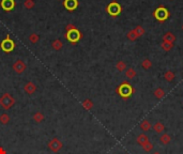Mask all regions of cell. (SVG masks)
Returning a JSON list of instances; mask_svg holds the SVG:
<instances>
[{
  "label": "cell",
  "mask_w": 183,
  "mask_h": 154,
  "mask_svg": "<svg viewBox=\"0 0 183 154\" xmlns=\"http://www.w3.org/2000/svg\"><path fill=\"white\" fill-rule=\"evenodd\" d=\"M161 47L164 51H170L172 48H174V44L168 43V42H162L161 43Z\"/></svg>",
  "instance_id": "22"
},
{
  "label": "cell",
  "mask_w": 183,
  "mask_h": 154,
  "mask_svg": "<svg viewBox=\"0 0 183 154\" xmlns=\"http://www.w3.org/2000/svg\"><path fill=\"white\" fill-rule=\"evenodd\" d=\"M116 91H117V93L123 98V100H127V98H130L131 96L134 94L135 89L133 88V86L131 85L130 82H123L118 88H117Z\"/></svg>",
  "instance_id": "1"
},
{
  "label": "cell",
  "mask_w": 183,
  "mask_h": 154,
  "mask_svg": "<svg viewBox=\"0 0 183 154\" xmlns=\"http://www.w3.org/2000/svg\"><path fill=\"white\" fill-rule=\"evenodd\" d=\"M51 47L55 50H60L62 47H63V43H62L60 40H55L53 41V43H51Z\"/></svg>",
  "instance_id": "23"
},
{
  "label": "cell",
  "mask_w": 183,
  "mask_h": 154,
  "mask_svg": "<svg viewBox=\"0 0 183 154\" xmlns=\"http://www.w3.org/2000/svg\"><path fill=\"white\" fill-rule=\"evenodd\" d=\"M153 154H161V153H159V152H154Z\"/></svg>",
  "instance_id": "34"
},
{
  "label": "cell",
  "mask_w": 183,
  "mask_h": 154,
  "mask_svg": "<svg viewBox=\"0 0 183 154\" xmlns=\"http://www.w3.org/2000/svg\"><path fill=\"white\" fill-rule=\"evenodd\" d=\"M116 69L118 70L119 72H124L125 70L127 69L126 63H125L124 61H122V60H119V61L116 63Z\"/></svg>",
  "instance_id": "21"
},
{
  "label": "cell",
  "mask_w": 183,
  "mask_h": 154,
  "mask_svg": "<svg viewBox=\"0 0 183 154\" xmlns=\"http://www.w3.org/2000/svg\"><path fill=\"white\" fill-rule=\"evenodd\" d=\"M82 105L83 108L86 109V110H91L92 109V107H93V102L90 100V98H87V100H85L82 103Z\"/></svg>",
  "instance_id": "20"
},
{
  "label": "cell",
  "mask_w": 183,
  "mask_h": 154,
  "mask_svg": "<svg viewBox=\"0 0 183 154\" xmlns=\"http://www.w3.org/2000/svg\"><path fill=\"white\" fill-rule=\"evenodd\" d=\"M125 154H127V153H125Z\"/></svg>",
  "instance_id": "37"
},
{
  "label": "cell",
  "mask_w": 183,
  "mask_h": 154,
  "mask_svg": "<svg viewBox=\"0 0 183 154\" xmlns=\"http://www.w3.org/2000/svg\"><path fill=\"white\" fill-rule=\"evenodd\" d=\"M106 11L109 15H110V16L116 17V16H118L120 13H121L122 8L117 1H111L110 3L106 7Z\"/></svg>",
  "instance_id": "6"
},
{
  "label": "cell",
  "mask_w": 183,
  "mask_h": 154,
  "mask_svg": "<svg viewBox=\"0 0 183 154\" xmlns=\"http://www.w3.org/2000/svg\"><path fill=\"white\" fill-rule=\"evenodd\" d=\"M10 120H11V118H10V116L8 114H0V123L6 125L10 122Z\"/></svg>",
  "instance_id": "24"
},
{
  "label": "cell",
  "mask_w": 183,
  "mask_h": 154,
  "mask_svg": "<svg viewBox=\"0 0 183 154\" xmlns=\"http://www.w3.org/2000/svg\"><path fill=\"white\" fill-rule=\"evenodd\" d=\"M182 30H183V25H182Z\"/></svg>",
  "instance_id": "35"
},
{
  "label": "cell",
  "mask_w": 183,
  "mask_h": 154,
  "mask_svg": "<svg viewBox=\"0 0 183 154\" xmlns=\"http://www.w3.org/2000/svg\"><path fill=\"white\" fill-rule=\"evenodd\" d=\"M0 154H7V151L2 147H0Z\"/></svg>",
  "instance_id": "33"
},
{
  "label": "cell",
  "mask_w": 183,
  "mask_h": 154,
  "mask_svg": "<svg viewBox=\"0 0 183 154\" xmlns=\"http://www.w3.org/2000/svg\"><path fill=\"white\" fill-rule=\"evenodd\" d=\"M134 30H135V32H136V35H137L138 38L143 35L146 33V30H145V28H143V26H136V27L134 28Z\"/></svg>",
  "instance_id": "27"
},
{
  "label": "cell",
  "mask_w": 183,
  "mask_h": 154,
  "mask_svg": "<svg viewBox=\"0 0 183 154\" xmlns=\"http://www.w3.org/2000/svg\"><path fill=\"white\" fill-rule=\"evenodd\" d=\"M152 129L154 130V132L156 134H163L164 130H165V125H164L162 122H155L153 125H152Z\"/></svg>",
  "instance_id": "13"
},
{
  "label": "cell",
  "mask_w": 183,
  "mask_h": 154,
  "mask_svg": "<svg viewBox=\"0 0 183 154\" xmlns=\"http://www.w3.org/2000/svg\"><path fill=\"white\" fill-rule=\"evenodd\" d=\"M15 6H16L15 0H1V1H0V7H1L2 10L6 12L12 11L15 8Z\"/></svg>",
  "instance_id": "9"
},
{
  "label": "cell",
  "mask_w": 183,
  "mask_h": 154,
  "mask_svg": "<svg viewBox=\"0 0 183 154\" xmlns=\"http://www.w3.org/2000/svg\"><path fill=\"white\" fill-rule=\"evenodd\" d=\"M159 141L161 143H163V145H169L171 141V137L169 134H167V133H163V134H161V137H159Z\"/></svg>",
  "instance_id": "15"
},
{
  "label": "cell",
  "mask_w": 183,
  "mask_h": 154,
  "mask_svg": "<svg viewBox=\"0 0 183 154\" xmlns=\"http://www.w3.org/2000/svg\"><path fill=\"white\" fill-rule=\"evenodd\" d=\"M136 75H137V73L133 67H130V69H126L125 70V76H126L129 79H133V78L136 77Z\"/></svg>",
  "instance_id": "19"
},
{
  "label": "cell",
  "mask_w": 183,
  "mask_h": 154,
  "mask_svg": "<svg viewBox=\"0 0 183 154\" xmlns=\"http://www.w3.org/2000/svg\"><path fill=\"white\" fill-rule=\"evenodd\" d=\"M153 94H154V96H155L158 100H162V98L165 96V91H164L163 89H162L161 87H159V88H156L155 90H154V92H153Z\"/></svg>",
  "instance_id": "17"
},
{
  "label": "cell",
  "mask_w": 183,
  "mask_h": 154,
  "mask_svg": "<svg viewBox=\"0 0 183 154\" xmlns=\"http://www.w3.org/2000/svg\"><path fill=\"white\" fill-rule=\"evenodd\" d=\"M39 40H40V38H39V35H36V33H31V35H29V41H30L32 44L38 43Z\"/></svg>",
  "instance_id": "30"
},
{
  "label": "cell",
  "mask_w": 183,
  "mask_h": 154,
  "mask_svg": "<svg viewBox=\"0 0 183 154\" xmlns=\"http://www.w3.org/2000/svg\"><path fill=\"white\" fill-rule=\"evenodd\" d=\"M82 32L77 29L76 27H74L73 29L67 31V35H65V38L69 42H71L72 44H76L78 41L82 39Z\"/></svg>",
  "instance_id": "4"
},
{
  "label": "cell",
  "mask_w": 183,
  "mask_h": 154,
  "mask_svg": "<svg viewBox=\"0 0 183 154\" xmlns=\"http://www.w3.org/2000/svg\"><path fill=\"white\" fill-rule=\"evenodd\" d=\"M170 1H172V0H170Z\"/></svg>",
  "instance_id": "36"
},
{
  "label": "cell",
  "mask_w": 183,
  "mask_h": 154,
  "mask_svg": "<svg viewBox=\"0 0 183 154\" xmlns=\"http://www.w3.org/2000/svg\"><path fill=\"white\" fill-rule=\"evenodd\" d=\"M163 42H168V43H172L174 44L175 42H176V35H174L170 31H168V32L164 33L163 35Z\"/></svg>",
  "instance_id": "12"
},
{
  "label": "cell",
  "mask_w": 183,
  "mask_h": 154,
  "mask_svg": "<svg viewBox=\"0 0 183 154\" xmlns=\"http://www.w3.org/2000/svg\"><path fill=\"white\" fill-rule=\"evenodd\" d=\"M0 48H1L4 53H11L13 49L15 48V43L11 39L10 35H7L6 39L2 40V42L0 43Z\"/></svg>",
  "instance_id": "5"
},
{
  "label": "cell",
  "mask_w": 183,
  "mask_h": 154,
  "mask_svg": "<svg viewBox=\"0 0 183 154\" xmlns=\"http://www.w3.org/2000/svg\"><path fill=\"white\" fill-rule=\"evenodd\" d=\"M153 16L155 17V19L158 20V22L163 23V22H165L166 19H168V17L170 16V13H169V11L164 6H159V8H156L155 11L153 12Z\"/></svg>",
  "instance_id": "2"
},
{
  "label": "cell",
  "mask_w": 183,
  "mask_h": 154,
  "mask_svg": "<svg viewBox=\"0 0 183 154\" xmlns=\"http://www.w3.org/2000/svg\"><path fill=\"white\" fill-rule=\"evenodd\" d=\"M78 4H79L78 3V0H64L63 1V7L70 12L75 11L77 9Z\"/></svg>",
  "instance_id": "10"
},
{
  "label": "cell",
  "mask_w": 183,
  "mask_h": 154,
  "mask_svg": "<svg viewBox=\"0 0 183 154\" xmlns=\"http://www.w3.org/2000/svg\"><path fill=\"white\" fill-rule=\"evenodd\" d=\"M142 147H143V151H145V152H150V151H152V150H153L154 146L152 145V142L147 141L146 143H143Z\"/></svg>",
  "instance_id": "28"
},
{
  "label": "cell",
  "mask_w": 183,
  "mask_h": 154,
  "mask_svg": "<svg viewBox=\"0 0 183 154\" xmlns=\"http://www.w3.org/2000/svg\"><path fill=\"white\" fill-rule=\"evenodd\" d=\"M26 69H27V65L23 60H16V61L14 62V64H13V70H14L15 73H17V74H23Z\"/></svg>",
  "instance_id": "8"
},
{
  "label": "cell",
  "mask_w": 183,
  "mask_h": 154,
  "mask_svg": "<svg viewBox=\"0 0 183 154\" xmlns=\"http://www.w3.org/2000/svg\"><path fill=\"white\" fill-rule=\"evenodd\" d=\"M24 6H25L26 9L30 10V9H32V8L35 7V1H33V0H25Z\"/></svg>",
  "instance_id": "31"
},
{
  "label": "cell",
  "mask_w": 183,
  "mask_h": 154,
  "mask_svg": "<svg viewBox=\"0 0 183 154\" xmlns=\"http://www.w3.org/2000/svg\"><path fill=\"white\" fill-rule=\"evenodd\" d=\"M142 66H143V69L149 70V69H151V66H152V62H151L149 59H143V62H142Z\"/></svg>",
  "instance_id": "29"
},
{
  "label": "cell",
  "mask_w": 183,
  "mask_h": 154,
  "mask_svg": "<svg viewBox=\"0 0 183 154\" xmlns=\"http://www.w3.org/2000/svg\"><path fill=\"white\" fill-rule=\"evenodd\" d=\"M126 36H127V39H129L130 41H132V42H134V41H136L138 39V36H137V35H136V32H135L134 29L130 30L129 32L126 33Z\"/></svg>",
  "instance_id": "26"
},
{
  "label": "cell",
  "mask_w": 183,
  "mask_h": 154,
  "mask_svg": "<svg viewBox=\"0 0 183 154\" xmlns=\"http://www.w3.org/2000/svg\"><path fill=\"white\" fill-rule=\"evenodd\" d=\"M175 73L172 72V71H167V72H165V74H164V78H165V80L166 82H172V80L175 79Z\"/></svg>",
  "instance_id": "25"
},
{
  "label": "cell",
  "mask_w": 183,
  "mask_h": 154,
  "mask_svg": "<svg viewBox=\"0 0 183 154\" xmlns=\"http://www.w3.org/2000/svg\"><path fill=\"white\" fill-rule=\"evenodd\" d=\"M75 26L74 25H72V24H69V25H67V27H65V31H69V30H71L73 29Z\"/></svg>",
  "instance_id": "32"
},
{
  "label": "cell",
  "mask_w": 183,
  "mask_h": 154,
  "mask_svg": "<svg viewBox=\"0 0 183 154\" xmlns=\"http://www.w3.org/2000/svg\"><path fill=\"white\" fill-rule=\"evenodd\" d=\"M136 141H137V143L139 146H143V143H146L147 141H149V137L145 134V133H143V134L138 135L137 138H136Z\"/></svg>",
  "instance_id": "16"
},
{
  "label": "cell",
  "mask_w": 183,
  "mask_h": 154,
  "mask_svg": "<svg viewBox=\"0 0 183 154\" xmlns=\"http://www.w3.org/2000/svg\"><path fill=\"white\" fill-rule=\"evenodd\" d=\"M139 127L140 130H143V132H148V130H150L151 129H152V124H151L150 121H148V120H143V121L140 122L139 124Z\"/></svg>",
  "instance_id": "14"
},
{
  "label": "cell",
  "mask_w": 183,
  "mask_h": 154,
  "mask_svg": "<svg viewBox=\"0 0 183 154\" xmlns=\"http://www.w3.org/2000/svg\"><path fill=\"white\" fill-rule=\"evenodd\" d=\"M15 104V98H13L11 94L9 93H4L3 95L0 96V105H1L2 108H4L6 110L12 108Z\"/></svg>",
  "instance_id": "3"
},
{
  "label": "cell",
  "mask_w": 183,
  "mask_h": 154,
  "mask_svg": "<svg viewBox=\"0 0 183 154\" xmlns=\"http://www.w3.org/2000/svg\"><path fill=\"white\" fill-rule=\"evenodd\" d=\"M62 148H63V143H62V141H60L58 138H56V137L53 138V139L48 142V149L51 151V152L57 153V152H59Z\"/></svg>",
  "instance_id": "7"
},
{
  "label": "cell",
  "mask_w": 183,
  "mask_h": 154,
  "mask_svg": "<svg viewBox=\"0 0 183 154\" xmlns=\"http://www.w3.org/2000/svg\"><path fill=\"white\" fill-rule=\"evenodd\" d=\"M24 90H25V92L27 93V94H33V93L36 91V86L35 85L33 82H27V83H25V86H24Z\"/></svg>",
  "instance_id": "11"
},
{
  "label": "cell",
  "mask_w": 183,
  "mask_h": 154,
  "mask_svg": "<svg viewBox=\"0 0 183 154\" xmlns=\"http://www.w3.org/2000/svg\"><path fill=\"white\" fill-rule=\"evenodd\" d=\"M32 119L35 120V123H41V122L44 121V114L41 113V111H36V113L33 114Z\"/></svg>",
  "instance_id": "18"
}]
</instances>
